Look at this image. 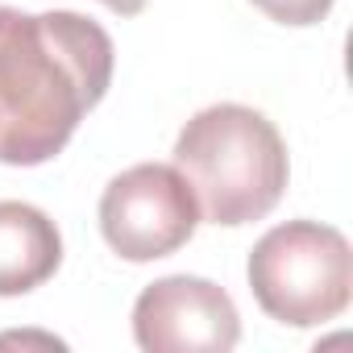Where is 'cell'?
I'll return each instance as SVG.
<instances>
[{"label": "cell", "mask_w": 353, "mask_h": 353, "mask_svg": "<svg viewBox=\"0 0 353 353\" xmlns=\"http://www.w3.org/2000/svg\"><path fill=\"white\" fill-rule=\"evenodd\" d=\"M117 46L83 13L0 5V162L42 166L108 96Z\"/></svg>", "instance_id": "cell-1"}, {"label": "cell", "mask_w": 353, "mask_h": 353, "mask_svg": "<svg viewBox=\"0 0 353 353\" xmlns=\"http://www.w3.org/2000/svg\"><path fill=\"white\" fill-rule=\"evenodd\" d=\"M174 166L192 183L200 216L229 229L270 216L291 179L283 133L250 104L200 108L174 137Z\"/></svg>", "instance_id": "cell-2"}, {"label": "cell", "mask_w": 353, "mask_h": 353, "mask_svg": "<svg viewBox=\"0 0 353 353\" xmlns=\"http://www.w3.org/2000/svg\"><path fill=\"white\" fill-rule=\"evenodd\" d=\"M245 274L258 307L270 320L287 328H316L349 307L353 250L332 225L287 221L250 250Z\"/></svg>", "instance_id": "cell-3"}, {"label": "cell", "mask_w": 353, "mask_h": 353, "mask_svg": "<svg viewBox=\"0 0 353 353\" xmlns=\"http://www.w3.org/2000/svg\"><path fill=\"white\" fill-rule=\"evenodd\" d=\"M200 225V204L179 166L137 162L100 196V233L125 262H154L183 250Z\"/></svg>", "instance_id": "cell-4"}, {"label": "cell", "mask_w": 353, "mask_h": 353, "mask_svg": "<svg viewBox=\"0 0 353 353\" xmlns=\"http://www.w3.org/2000/svg\"><path fill=\"white\" fill-rule=\"evenodd\" d=\"M133 341L145 353H229L241 341V316L221 283L166 274L137 295Z\"/></svg>", "instance_id": "cell-5"}, {"label": "cell", "mask_w": 353, "mask_h": 353, "mask_svg": "<svg viewBox=\"0 0 353 353\" xmlns=\"http://www.w3.org/2000/svg\"><path fill=\"white\" fill-rule=\"evenodd\" d=\"M59 262V225L26 200H0V295H30L34 287L54 279Z\"/></svg>", "instance_id": "cell-6"}, {"label": "cell", "mask_w": 353, "mask_h": 353, "mask_svg": "<svg viewBox=\"0 0 353 353\" xmlns=\"http://www.w3.org/2000/svg\"><path fill=\"white\" fill-rule=\"evenodd\" d=\"M250 5L262 9L279 26H295L299 30V26H320L336 0H250Z\"/></svg>", "instance_id": "cell-7"}, {"label": "cell", "mask_w": 353, "mask_h": 353, "mask_svg": "<svg viewBox=\"0 0 353 353\" xmlns=\"http://www.w3.org/2000/svg\"><path fill=\"white\" fill-rule=\"evenodd\" d=\"M100 5H108L117 17H137L145 9V0H100Z\"/></svg>", "instance_id": "cell-8"}]
</instances>
